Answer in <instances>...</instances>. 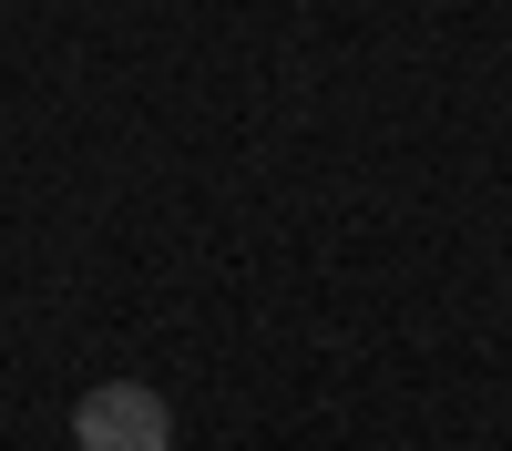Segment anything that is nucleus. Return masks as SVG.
<instances>
[{
  "label": "nucleus",
  "instance_id": "1",
  "mask_svg": "<svg viewBox=\"0 0 512 451\" xmlns=\"http://www.w3.org/2000/svg\"><path fill=\"white\" fill-rule=\"evenodd\" d=\"M72 441L82 451H175V410L144 380H93L72 400Z\"/></svg>",
  "mask_w": 512,
  "mask_h": 451
}]
</instances>
